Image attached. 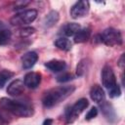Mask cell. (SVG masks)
I'll return each mask as SVG.
<instances>
[{"mask_svg":"<svg viewBox=\"0 0 125 125\" xmlns=\"http://www.w3.org/2000/svg\"><path fill=\"white\" fill-rule=\"evenodd\" d=\"M41 82V74L38 72H28L25 74L24 78H23V83L24 86L30 88V89H34L36 88Z\"/></svg>","mask_w":125,"mask_h":125,"instance_id":"8","label":"cell"},{"mask_svg":"<svg viewBox=\"0 0 125 125\" xmlns=\"http://www.w3.org/2000/svg\"><path fill=\"white\" fill-rule=\"evenodd\" d=\"M55 46L58 47L60 50H62V51H69L71 49V42L65 38V37H61V38H58L56 41H55Z\"/></svg>","mask_w":125,"mask_h":125,"instance_id":"15","label":"cell"},{"mask_svg":"<svg viewBox=\"0 0 125 125\" xmlns=\"http://www.w3.org/2000/svg\"><path fill=\"white\" fill-rule=\"evenodd\" d=\"M52 124H53V120L50 118L44 120V122H43V125H52Z\"/></svg>","mask_w":125,"mask_h":125,"instance_id":"26","label":"cell"},{"mask_svg":"<svg viewBox=\"0 0 125 125\" xmlns=\"http://www.w3.org/2000/svg\"><path fill=\"white\" fill-rule=\"evenodd\" d=\"M118 64H119V66L121 68H123V66H124V54H122V56H121V58H120V60L118 62Z\"/></svg>","mask_w":125,"mask_h":125,"instance_id":"25","label":"cell"},{"mask_svg":"<svg viewBox=\"0 0 125 125\" xmlns=\"http://www.w3.org/2000/svg\"><path fill=\"white\" fill-rule=\"evenodd\" d=\"M7 121H8V120H7V119L4 117V115L0 113V123H6Z\"/></svg>","mask_w":125,"mask_h":125,"instance_id":"27","label":"cell"},{"mask_svg":"<svg viewBox=\"0 0 125 125\" xmlns=\"http://www.w3.org/2000/svg\"><path fill=\"white\" fill-rule=\"evenodd\" d=\"M24 91V83L21 79L12 81L7 87V93L11 96H19Z\"/></svg>","mask_w":125,"mask_h":125,"instance_id":"9","label":"cell"},{"mask_svg":"<svg viewBox=\"0 0 125 125\" xmlns=\"http://www.w3.org/2000/svg\"><path fill=\"white\" fill-rule=\"evenodd\" d=\"M108 93H109V96H110L111 98H115V97H119V96H120L121 90H120L119 86L117 85L115 88H113V89H111L110 91H108Z\"/></svg>","mask_w":125,"mask_h":125,"instance_id":"24","label":"cell"},{"mask_svg":"<svg viewBox=\"0 0 125 125\" xmlns=\"http://www.w3.org/2000/svg\"><path fill=\"white\" fill-rule=\"evenodd\" d=\"M102 82H103V85L108 91H110L111 89H113L117 86L115 74H114L112 68L108 65H104L102 70Z\"/></svg>","mask_w":125,"mask_h":125,"instance_id":"6","label":"cell"},{"mask_svg":"<svg viewBox=\"0 0 125 125\" xmlns=\"http://www.w3.org/2000/svg\"><path fill=\"white\" fill-rule=\"evenodd\" d=\"M71 79H73V75L71 73H62L57 77L58 82H66V81H69Z\"/></svg>","mask_w":125,"mask_h":125,"instance_id":"22","label":"cell"},{"mask_svg":"<svg viewBox=\"0 0 125 125\" xmlns=\"http://www.w3.org/2000/svg\"><path fill=\"white\" fill-rule=\"evenodd\" d=\"M11 39V31L8 29L0 28V45L7 44Z\"/></svg>","mask_w":125,"mask_h":125,"instance_id":"20","label":"cell"},{"mask_svg":"<svg viewBox=\"0 0 125 125\" xmlns=\"http://www.w3.org/2000/svg\"><path fill=\"white\" fill-rule=\"evenodd\" d=\"M75 91V87L73 85H66V86H60L53 89L48 90L44 93L42 103L43 105L46 107H52L64 99H66L68 96H70Z\"/></svg>","mask_w":125,"mask_h":125,"instance_id":"1","label":"cell"},{"mask_svg":"<svg viewBox=\"0 0 125 125\" xmlns=\"http://www.w3.org/2000/svg\"><path fill=\"white\" fill-rule=\"evenodd\" d=\"M101 39H102V42H104L105 45L110 46V47L122 44L121 33L112 27L104 29L103 33L101 34Z\"/></svg>","mask_w":125,"mask_h":125,"instance_id":"4","label":"cell"},{"mask_svg":"<svg viewBox=\"0 0 125 125\" xmlns=\"http://www.w3.org/2000/svg\"><path fill=\"white\" fill-rule=\"evenodd\" d=\"M35 32V28H33V27H30V26H28V27H23V28H21V30H20V35H21V37H28V36H30L31 34H33Z\"/></svg>","mask_w":125,"mask_h":125,"instance_id":"21","label":"cell"},{"mask_svg":"<svg viewBox=\"0 0 125 125\" xmlns=\"http://www.w3.org/2000/svg\"><path fill=\"white\" fill-rule=\"evenodd\" d=\"M37 17V11L34 9L25 10L13 16L10 20V23L13 25H24L31 23Z\"/></svg>","mask_w":125,"mask_h":125,"instance_id":"3","label":"cell"},{"mask_svg":"<svg viewBox=\"0 0 125 125\" xmlns=\"http://www.w3.org/2000/svg\"><path fill=\"white\" fill-rule=\"evenodd\" d=\"M88 67H89V62H88V60L87 59L81 60L78 62L77 66H76V75L77 76H82L87 71Z\"/></svg>","mask_w":125,"mask_h":125,"instance_id":"18","label":"cell"},{"mask_svg":"<svg viewBox=\"0 0 125 125\" xmlns=\"http://www.w3.org/2000/svg\"><path fill=\"white\" fill-rule=\"evenodd\" d=\"M0 107L8 112L21 117H28L33 114V109L28 104L8 98L0 99Z\"/></svg>","mask_w":125,"mask_h":125,"instance_id":"2","label":"cell"},{"mask_svg":"<svg viewBox=\"0 0 125 125\" xmlns=\"http://www.w3.org/2000/svg\"><path fill=\"white\" fill-rule=\"evenodd\" d=\"M90 5L88 1H78L70 9V16L73 19H79L86 16L89 12Z\"/></svg>","mask_w":125,"mask_h":125,"instance_id":"7","label":"cell"},{"mask_svg":"<svg viewBox=\"0 0 125 125\" xmlns=\"http://www.w3.org/2000/svg\"><path fill=\"white\" fill-rule=\"evenodd\" d=\"M38 60V55L31 51V52H27L25 53L22 57H21V63H22V67L25 68V69H28V68H31L35 62H37Z\"/></svg>","mask_w":125,"mask_h":125,"instance_id":"10","label":"cell"},{"mask_svg":"<svg viewBox=\"0 0 125 125\" xmlns=\"http://www.w3.org/2000/svg\"><path fill=\"white\" fill-rule=\"evenodd\" d=\"M90 97L94 102H96L98 104H101L104 101V97H105L104 91L100 85L95 84V85L92 86V88L90 90Z\"/></svg>","mask_w":125,"mask_h":125,"instance_id":"11","label":"cell"},{"mask_svg":"<svg viewBox=\"0 0 125 125\" xmlns=\"http://www.w3.org/2000/svg\"><path fill=\"white\" fill-rule=\"evenodd\" d=\"M90 28H82L79 29L75 34H74V42L75 43H83L87 41L90 37Z\"/></svg>","mask_w":125,"mask_h":125,"instance_id":"13","label":"cell"},{"mask_svg":"<svg viewBox=\"0 0 125 125\" xmlns=\"http://www.w3.org/2000/svg\"><path fill=\"white\" fill-rule=\"evenodd\" d=\"M101 107H102V111H103V113L104 114V116H105L107 119L111 120V119H114V118H115V112H114V109H113V107H112L109 104L105 103V104H102Z\"/></svg>","mask_w":125,"mask_h":125,"instance_id":"17","label":"cell"},{"mask_svg":"<svg viewBox=\"0 0 125 125\" xmlns=\"http://www.w3.org/2000/svg\"><path fill=\"white\" fill-rule=\"evenodd\" d=\"M13 75H14V73L10 70H7V69H4V70L0 71V88H2L6 84V82L10 78L13 77Z\"/></svg>","mask_w":125,"mask_h":125,"instance_id":"19","label":"cell"},{"mask_svg":"<svg viewBox=\"0 0 125 125\" xmlns=\"http://www.w3.org/2000/svg\"><path fill=\"white\" fill-rule=\"evenodd\" d=\"M89 105V102L87 99L82 98L80 100H78L72 106L68 107L65 111V116H66V120L68 123H72L77 116Z\"/></svg>","mask_w":125,"mask_h":125,"instance_id":"5","label":"cell"},{"mask_svg":"<svg viewBox=\"0 0 125 125\" xmlns=\"http://www.w3.org/2000/svg\"><path fill=\"white\" fill-rule=\"evenodd\" d=\"M97 114H98V108L95 107V106H93V107H91V109L87 112V114H86V116H85V119H86V120H91V119H93L94 117H96Z\"/></svg>","mask_w":125,"mask_h":125,"instance_id":"23","label":"cell"},{"mask_svg":"<svg viewBox=\"0 0 125 125\" xmlns=\"http://www.w3.org/2000/svg\"><path fill=\"white\" fill-rule=\"evenodd\" d=\"M59 21V13L57 11H51L44 19V25L46 27H51L55 25Z\"/></svg>","mask_w":125,"mask_h":125,"instance_id":"14","label":"cell"},{"mask_svg":"<svg viewBox=\"0 0 125 125\" xmlns=\"http://www.w3.org/2000/svg\"><path fill=\"white\" fill-rule=\"evenodd\" d=\"M79 29H80V25L78 23H76V22H69V23H67V24H65L63 26L62 31H63V33L66 36H72Z\"/></svg>","mask_w":125,"mask_h":125,"instance_id":"16","label":"cell"},{"mask_svg":"<svg viewBox=\"0 0 125 125\" xmlns=\"http://www.w3.org/2000/svg\"><path fill=\"white\" fill-rule=\"evenodd\" d=\"M45 66L52 72H60L64 69L65 62L61 60H51L45 63Z\"/></svg>","mask_w":125,"mask_h":125,"instance_id":"12","label":"cell"}]
</instances>
